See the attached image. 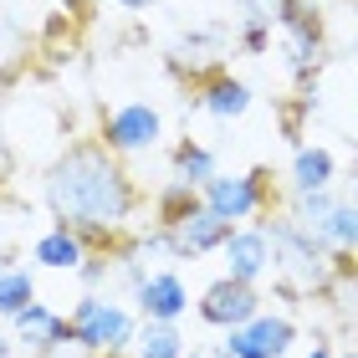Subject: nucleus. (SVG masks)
<instances>
[{"instance_id": "obj_1", "label": "nucleus", "mask_w": 358, "mask_h": 358, "mask_svg": "<svg viewBox=\"0 0 358 358\" xmlns=\"http://www.w3.org/2000/svg\"><path fill=\"white\" fill-rule=\"evenodd\" d=\"M41 200L52 210V220L72 225L87 241V251H108V256H123L134 246V220L149 205L134 169L97 134L62 143V154L41 174Z\"/></svg>"}, {"instance_id": "obj_2", "label": "nucleus", "mask_w": 358, "mask_h": 358, "mask_svg": "<svg viewBox=\"0 0 358 358\" xmlns=\"http://www.w3.org/2000/svg\"><path fill=\"white\" fill-rule=\"evenodd\" d=\"M262 231L271 236V276H276V297L282 302H328L348 282H358V256L333 251L328 241H317L313 231H302L287 210L262 215Z\"/></svg>"}, {"instance_id": "obj_3", "label": "nucleus", "mask_w": 358, "mask_h": 358, "mask_svg": "<svg viewBox=\"0 0 358 358\" xmlns=\"http://www.w3.org/2000/svg\"><path fill=\"white\" fill-rule=\"evenodd\" d=\"M72 343L92 353V358H128L134 353V338H138V317L128 313L123 302L103 297V292H83L72 302Z\"/></svg>"}, {"instance_id": "obj_4", "label": "nucleus", "mask_w": 358, "mask_h": 358, "mask_svg": "<svg viewBox=\"0 0 358 358\" xmlns=\"http://www.w3.org/2000/svg\"><path fill=\"white\" fill-rule=\"evenodd\" d=\"M200 200H205V210H215V215L231 220V225H246V220H262V215H271V210H282L276 174L266 164H256L246 174H215L200 189Z\"/></svg>"}, {"instance_id": "obj_5", "label": "nucleus", "mask_w": 358, "mask_h": 358, "mask_svg": "<svg viewBox=\"0 0 358 358\" xmlns=\"http://www.w3.org/2000/svg\"><path fill=\"white\" fill-rule=\"evenodd\" d=\"M97 138H103L118 159L149 154V149H159V138H164V113H159L154 103H118V108L103 113Z\"/></svg>"}, {"instance_id": "obj_6", "label": "nucleus", "mask_w": 358, "mask_h": 358, "mask_svg": "<svg viewBox=\"0 0 358 358\" xmlns=\"http://www.w3.org/2000/svg\"><path fill=\"white\" fill-rule=\"evenodd\" d=\"M262 287H251V282H236V276H215L205 292H200V302H194V317L205 322V328H220V333H231V328H246V322L262 313Z\"/></svg>"}, {"instance_id": "obj_7", "label": "nucleus", "mask_w": 358, "mask_h": 358, "mask_svg": "<svg viewBox=\"0 0 358 358\" xmlns=\"http://www.w3.org/2000/svg\"><path fill=\"white\" fill-rule=\"evenodd\" d=\"M297 343V317L292 313H256L246 328H231L220 338V348L231 358H287Z\"/></svg>"}, {"instance_id": "obj_8", "label": "nucleus", "mask_w": 358, "mask_h": 358, "mask_svg": "<svg viewBox=\"0 0 358 358\" xmlns=\"http://www.w3.org/2000/svg\"><path fill=\"white\" fill-rule=\"evenodd\" d=\"M220 262H225V276L262 287V276H271V236L262 231V220L231 225V236L220 241Z\"/></svg>"}, {"instance_id": "obj_9", "label": "nucleus", "mask_w": 358, "mask_h": 358, "mask_svg": "<svg viewBox=\"0 0 358 358\" xmlns=\"http://www.w3.org/2000/svg\"><path fill=\"white\" fill-rule=\"evenodd\" d=\"M128 297H134V307H138V322H179L189 313V287H185V276H179L174 266L149 271Z\"/></svg>"}, {"instance_id": "obj_10", "label": "nucleus", "mask_w": 358, "mask_h": 358, "mask_svg": "<svg viewBox=\"0 0 358 358\" xmlns=\"http://www.w3.org/2000/svg\"><path fill=\"white\" fill-rule=\"evenodd\" d=\"M10 333H15V348H26L31 358H36V353H52V348H62V343H72L67 313H57V307H46V302H26L21 313L10 317Z\"/></svg>"}, {"instance_id": "obj_11", "label": "nucleus", "mask_w": 358, "mask_h": 358, "mask_svg": "<svg viewBox=\"0 0 358 358\" xmlns=\"http://www.w3.org/2000/svg\"><path fill=\"white\" fill-rule=\"evenodd\" d=\"M164 231V225H159ZM169 262H200V256H215L220 241L231 236V220H220L215 210H194L189 220L169 225Z\"/></svg>"}, {"instance_id": "obj_12", "label": "nucleus", "mask_w": 358, "mask_h": 358, "mask_svg": "<svg viewBox=\"0 0 358 358\" xmlns=\"http://www.w3.org/2000/svg\"><path fill=\"white\" fill-rule=\"evenodd\" d=\"M185 103L194 113H210L215 123H236V118H246V113H251V87L241 83V77H231V67H225L215 77H205L200 87H189Z\"/></svg>"}, {"instance_id": "obj_13", "label": "nucleus", "mask_w": 358, "mask_h": 358, "mask_svg": "<svg viewBox=\"0 0 358 358\" xmlns=\"http://www.w3.org/2000/svg\"><path fill=\"white\" fill-rule=\"evenodd\" d=\"M31 262H36L41 271H77V266L87 262V241L77 236L72 225L52 220L36 241H31Z\"/></svg>"}, {"instance_id": "obj_14", "label": "nucleus", "mask_w": 358, "mask_h": 358, "mask_svg": "<svg viewBox=\"0 0 358 358\" xmlns=\"http://www.w3.org/2000/svg\"><path fill=\"white\" fill-rule=\"evenodd\" d=\"M333 185H338V159H333V149H322V143H297V149H292L287 189L292 194H313V189H333Z\"/></svg>"}, {"instance_id": "obj_15", "label": "nucleus", "mask_w": 358, "mask_h": 358, "mask_svg": "<svg viewBox=\"0 0 358 358\" xmlns=\"http://www.w3.org/2000/svg\"><path fill=\"white\" fill-rule=\"evenodd\" d=\"M169 169H174V179L179 185H189V189H205L210 179L220 174V164H215V149L210 143H200V138H179L174 149H169Z\"/></svg>"}, {"instance_id": "obj_16", "label": "nucleus", "mask_w": 358, "mask_h": 358, "mask_svg": "<svg viewBox=\"0 0 358 358\" xmlns=\"http://www.w3.org/2000/svg\"><path fill=\"white\" fill-rule=\"evenodd\" d=\"M31 46H36V41H31V31H26L21 21H15V15H10L6 6H0V87H10L15 77L26 72Z\"/></svg>"}, {"instance_id": "obj_17", "label": "nucleus", "mask_w": 358, "mask_h": 358, "mask_svg": "<svg viewBox=\"0 0 358 358\" xmlns=\"http://www.w3.org/2000/svg\"><path fill=\"white\" fill-rule=\"evenodd\" d=\"M154 225H179V220H189L194 210H205V200H200V189H189V185H179V179H169V185H159L154 189Z\"/></svg>"}, {"instance_id": "obj_18", "label": "nucleus", "mask_w": 358, "mask_h": 358, "mask_svg": "<svg viewBox=\"0 0 358 358\" xmlns=\"http://www.w3.org/2000/svg\"><path fill=\"white\" fill-rule=\"evenodd\" d=\"M128 358H185L179 322H138V338H134V353Z\"/></svg>"}, {"instance_id": "obj_19", "label": "nucleus", "mask_w": 358, "mask_h": 358, "mask_svg": "<svg viewBox=\"0 0 358 358\" xmlns=\"http://www.w3.org/2000/svg\"><path fill=\"white\" fill-rule=\"evenodd\" d=\"M313 113H317V92H287V97H276V128H282V138L292 143V149L302 143Z\"/></svg>"}, {"instance_id": "obj_20", "label": "nucleus", "mask_w": 358, "mask_h": 358, "mask_svg": "<svg viewBox=\"0 0 358 358\" xmlns=\"http://www.w3.org/2000/svg\"><path fill=\"white\" fill-rule=\"evenodd\" d=\"M26 302H36V271L15 262V266H6V271H0V317L10 322V317L21 313Z\"/></svg>"}, {"instance_id": "obj_21", "label": "nucleus", "mask_w": 358, "mask_h": 358, "mask_svg": "<svg viewBox=\"0 0 358 358\" xmlns=\"http://www.w3.org/2000/svg\"><path fill=\"white\" fill-rule=\"evenodd\" d=\"M271 41H276V31H271V26L236 21V46H241L246 57H266V52H271Z\"/></svg>"}, {"instance_id": "obj_22", "label": "nucleus", "mask_w": 358, "mask_h": 358, "mask_svg": "<svg viewBox=\"0 0 358 358\" xmlns=\"http://www.w3.org/2000/svg\"><path fill=\"white\" fill-rule=\"evenodd\" d=\"M77 276H83V287H87V292H97V287H103L108 276H113V256H108V251H87V262L77 266Z\"/></svg>"}, {"instance_id": "obj_23", "label": "nucleus", "mask_w": 358, "mask_h": 358, "mask_svg": "<svg viewBox=\"0 0 358 358\" xmlns=\"http://www.w3.org/2000/svg\"><path fill=\"white\" fill-rule=\"evenodd\" d=\"M241 21H256V26H271L276 31V10H282V0H236Z\"/></svg>"}, {"instance_id": "obj_24", "label": "nucleus", "mask_w": 358, "mask_h": 358, "mask_svg": "<svg viewBox=\"0 0 358 358\" xmlns=\"http://www.w3.org/2000/svg\"><path fill=\"white\" fill-rule=\"evenodd\" d=\"M15 179V149H10V134H6V123H0V189H6Z\"/></svg>"}, {"instance_id": "obj_25", "label": "nucleus", "mask_w": 358, "mask_h": 358, "mask_svg": "<svg viewBox=\"0 0 358 358\" xmlns=\"http://www.w3.org/2000/svg\"><path fill=\"white\" fill-rule=\"evenodd\" d=\"M338 194H343L348 205H358V159H353V169H348V179H343V189H338Z\"/></svg>"}, {"instance_id": "obj_26", "label": "nucleus", "mask_w": 358, "mask_h": 358, "mask_svg": "<svg viewBox=\"0 0 358 358\" xmlns=\"http://www.w3.org/2000/svg\"><path fill=\"white\" fill-rule=\"evenodd\" d=\"M185 358H231L220 343H210V348H185Z\"/></svg>"}, {"instance_id": "obj_27", "label": "nucleus", "mask_w": 358, "mask_h": 358, "mask_svg": "<svg viewBox=\"0 0 358 358\" xmlns=\"http://www.w3.org/2000/svg\"><path fill=\"white\" fill-rule=\"evenodd\" d=\"M302 358H333V343H328V338H313V348H307Z\"/></svg>"}, {"instance_id": "obj_28", "label": "nucleus", "mask_w": 358, "mask_h": 358, "mask_svg": "<svg viewBox=\"0 0 358 358\" xmlns=\"http://www.w3.org/2000/svg\"><path fill=\"white\" fill-rule=\"evenodd\" d=\"M113 6H123V10H154L159 0H113Z\"/></svg>"}, {"instance_id": "obj_29", "label": "nucleus", "mask_w": 358, "mask_h": 358, "mask_svg": "<svg viewBox=\"0 0 358 358\" xmlns=\"http://www.w3.org/2000/svg\"><path fill=\"white\" fill-rule=\"evenodd\" d=\"M0 358H15V338H6V333H0Z\"/></svg>"}, {"instance_id": "obj_30", "label": "nucleus", "mask_w": 358, "mask_h": 358, "mask_svg": "<svg viewBox=\"0 0 358 358\" xmlns=\"http://www.w3.org/2000/svg\"><path fill=\"white\" fill-rule=\"evenodd\" d=\"M6 266H15V251H0V271H6Z\"/></svg>"}, {"instance_id": "obj_31", "label": "nucleus", "mask_w": 358, "mask_h": 358, "mask_svg": "<svg viewBox=\"0 0 358 358\" xmlns=\"http://www.w3.org/2000/svg\"><path fill=\"white\" fill-rule=\"evenodd\" d=\"M333 358H358V348H343V353H333Z\"/></svg>"}]
</instances>
